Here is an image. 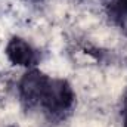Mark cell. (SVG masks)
Returning a JSON list of instances; mask_svg holds the SVG:
<instances>
[{
  "label": "cell",
  "mask_w": 127,
  "mask_h": 127,
  "mask_svg": "<svg viewBox=\"0 0 127 127\" xmlns=\"http://www.w3.org/2000/svg\"><path fill=\"white\" fill-rule=\"evenodd\" d=\"M74 102H75V95L71 84L62 78H55V80L50 78L40 100V105L50 115L62 117L65 112H68L74 106Z\"/></svg>",
  "instance_id": "cell-1"
},
{
  "label": "cell",
  "mask_w": 127,
  "mask_h": 127,
  "mask_svg": "<svg viewBox=\"0 0 127 127\" xmlns=\"http://www.w3.org/2000/svg\"><path fill=\"white\" fill-rule=\"evenodd\" d=\"M49 80L50 78L38 69L28 71L19 83V97L22 103L28 108L40 105V100L43 97Z\"/></svg>",
  "instance_id": "cell-2"
},
{
  "label": "cell",
  "mask_w": 127,
  "mask_h": 127,
  "mask_svg": "<svg viewBox=\"0 0 127 127\" xmlns=\"http://www.w3.org/2000/svg\"><path fill=\"white\" fill-rule=\"evenodd\" d=\"M7 59L18 66H34L38 62V53L21 37H12L4 50Z\"/></svg>",
  "instance_id": "cell-3"
},
{
  "label": "cell",
  "mask_w": 127,
  "mask_h": 127,
  "mask_svg": "<svg viewBox=\"0 0 127 127\" xmlns=\"http://www.w3.org/2000/svg\"><path fill=\"white\" fill-rule=\"evenodd\" d=\"M111 4V13L115 16L120 27L127 32V0H114Z\"/></svg>",
  "instance_id": "cell-4"
},
{
  "label": "cell",
  "mask_w": 127,
  "mask_h": 127,
  "mask_svg": "<svg viewBox=\"0 0 127 127\" xmlns=\"http://www.w3.org/2000/svg\"><path fill=\"white\" fill-rule=\"evenodd\" d=\"M123 124L127 127V90L123 96Z\"/></svg>",
  "instance_id": "cell-5"
},
{
  "label": "cell",
  "mask_w": 127,
  "mask_h": 127,
  "mask_svg": "<svg viewBox=\"0 0 127 127\" xmlns=\"http://www.w3.org/2000/svg\"><path fill=\"white\" fill-rule=\"evenodd\" d=\"M34 1H41V0H34Z\"/></svg>",
  "instance_id": "cell-6"
}]
</instances>
